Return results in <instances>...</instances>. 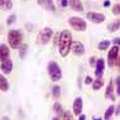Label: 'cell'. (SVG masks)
I'll return each mask as SVG.
<instances>
[{
    "instance_id": "18",
    "label": "cell",
    "mask_w": 120,
    "mask_h": 120,
    "mask_svg": "<svg viewBox=\"0 0 120 120\" xmlns=\"http://www.w3.org/2000/svg\"><path fill=\"white\" fill-rule=\"evenodd\" d=\"M108 29H109V32H115L118 29H120V19H116V20L111 22L108 25Z\"/></svg>"
},
{
    "instance_id": "7",
    "label": "cell",
    "mask_w": 120,
    "mask_h": 120,
    "mask_svg": "<svg viewBox=\"0 0 120 120\" xmlns=\"http://www.w3.org/2000/svg\"><path fill=\"white\" fill-rule=\"evenodd\" d=\"M86 18L89 19L90 22L95 23V24H100V23H102V22L105 20V15L101 14V13H95V11L87 13V14H86Z\"/></svg>"
},
{
    "instance_id": "13",
    "label": "cell",
    "mask_w": 120,
    "mask_h": 120,
    "mask_svg": "<svg viewBox=\"0 0 120 120\" xmlns=\"http://www.w3.org/2000/svg\"><path fill=\"white\" fill-rule=\"evenodd\" d=\"M13 71V62L11 60H6L1 62V72L4 75H9Z\"/></svg>"
},
{
    "instance_id": "28",
    "label": "cell",
    "mask_w": 120,
    "mask_h": 120,
    "mask_svg": "<svg viewBox=\"0 0 120 120\" xmlns=\"http://www.w3.org/2000/svg\"><path fill=\"white\" fill-rule=\"evenodd\" d=\"M63 120H73L72 115H71V112L64 111V114H63Z\"/></svg>"
},
{
    "instance_id": "21",
    "label": "cell",
    "mask_w": 120,
    "mask_h": 120,
    "mask_svg": "<svg viewBox=\"0 0 120 120\" xmlns=\"http://www.w3.org/2000/svg\"><path fill=\"white\" fill-rule=\"evenodd\" d=\"M53 110H54V112H56L58 116H61V115L63 116V114H64V112H63V108H62V105H61L60 102L54 104V105H53Z\"/></svg>"
},
{
    "instance_id": "16",
    "label": "cell",
    "mask_w": 120,
    "mask_h": 120,
    "mask_svg": "<svg viewBox=\"0 0 120 120\" xmlns=\"http://www.w3.org/2000/svg\"><path fill=\"white\" fill-rule=\"evenodd\" d=\"M0 90H1V91H4V92H6L9 90V82H8V80H6L5 76H3L1 73H0Z\"/></svg>"
},
{
    "instance_id": "12",
    "label": "cell",
    "mask_w": 120,
    "mask_h": 120,
    "mask_svg": "<svg viewBox=\"0 0 120 120\" xmlns=\"http://www.w3.org/2000/svg\"><path fill=\"white\" fill-rule=\"evenodd\" d=\"M9 54H10L9 47L6 44H0V62L9 60Z\"/></svg>"
},
{
    "instance_id": "34",
    "label": "cell",
    "mask_w": 120,
    "mask_h": 120,
    "mask_svg": "<svg viewBox=\"0 0 120 120\" xmlns=\"http://www.w3.org/2000/svg\"><path fill=\"white\" fill-rule=\"evenodd\" d=\"M79 120H86V115H85V114H81V115L79 116Z\"/></svg>"
},
{
    "instance_id": "23",
    "label": "cell",
    "mask_w": 120,
    "mask_h": 120,
    "mask_svg": "<svg viewBox=\"0 0 120 120\" xmlns=\"http://www.w3.org/2000/svg\"><path fill=\"white\" fill-rule=\"evenodd\" d=\"M110 46V41H101L99 43V49L100 51H105V49H108Z\"/></svg>"
},
{
    "instance_id": "1",
    "label": "cell",
    "mask_w": 120,
    "mask_h": 120,
    "mask_svg": "<svg viewBox=\"0 0 120 120\" xmlns=\"http://www.w3.org/2000/svg\"><path fill=\"white\" fill-rule=\"evenodd\" d=\"M72 44V34L70 30H62L58 35V52L62 57H67L71 51Z\"/></svg>"
},
{
    "instance_id": "20",
    "label": "cell",
    "mask_w": 120,
    "mask_h": 120,
    "mask_svg": "<svg viewBox=\"0 0 120 120\" xmlns=\"http://www.w3.org/2000/svg\"><path fill=\"white\" fill-rule=\"evenodd\" d=\"M102 85H104V80L101 77V79H97L92 82V89L95 90V91H97V90H100L102 87Z\"/></svg>"
},
{
    "instance_id": "5",
    "label": "cell",
    "mask_w": 120,
    "mask_h": 120,
    "mask_svg": "<svg viewBox=\"0 0 120 120\" xmlns=\"http://www.w3.org/2000/svg\"><path fill=\"white\" fill-rule=\"evenodd\" d=\"M52 35H53V30L51 28H44L38 33L37 35V43L38 44H46L51 41Z\"/></svg>"
},
{
    "instance_id": "37",
    "label": "cell",
    "mask_w": 120,
    "mask_h": 120,
    "mask_svg": "<svg viewBox=\"0 0 120 120\" xmlns=\"http://www.w3.org/2000/svg\"><path fill=\"white\" fill-rule=\"evenodd\" d=\"M94 120H101V118H97V116H94Z\"/></svg>"
},
{
    "instance_id": "32",
    "label": "cell",
    "mask_w": 120,
    "mask_h": 120,
    "mask_svg": "<svg viewBox=\"0 0 120 120\" xmlns=\"http://www.w3.org/2000/svg\"><path fill=\"white\" fill-rule=\"evenodd\" d=\"M114 43H115V46H120V38H115L114 39Z\"/></svg>"
},
{
    "instance_id": "4",
    "label": "cell",
    "mask_w": 120,
    "mask_h": 120,
    "mask_svg": "<svg viewBox=\"0 0 120 120\" xmlns=\"http://www.w3.org/2000/svg\"><path fill=\"white\" fill-rule=\"evenodd\" d=\"M68 24L71 25V28H73L75 30H79V32H83L87 28L86 22L79 17H71L68 19Z\"/></svg>"
},
{
    "instance_id": "26",
    "label": "cell",
    "mask_w": 120,
    "mask_h": 120,
    "mask_svg": "<svg viewBox=\"0 0 120 120\" xmlns=\"http://www.w3.org/2000/svg\"><path fill=\"white\" fill-rule=\"evenodd\" d=\"M112 13H114L115 15H120V3L112 6Z\"/></svg>"
},
{
    "instance_id": "17",
    "label": "cell",
    "mask_w": 120,
    "mask_h": 120,
    "mask_svg": "<svg viewBox=\"0 0 120 120\" xmlns=\"http://www.w3.org/2000/svg\"><path fill=\"white\" fill-rule=\"evenodd\" d=\"M13 8L11 0H0V9L3 10H10Z\"/></svg>"
},
{
    "instance_id": "14",
    "label": "cell",
    "mask_w": 120,
    "mask_h": 120,
    "mask_svg": "<svg viewBox=\"0 0 120 120\" xmlns=\"http://www.w3.org/2000/svg\"><path fill=\"white\" fill-rule=\"evenodd\" d=\"M68 5L75 11H82L83 10V5L80 0H68Z\"/></svg>"
},
{
    "instance_id": "38",
    "label": "cell",
    "mask_w": 120,
    "mask_h": 120,
    "mask_svg": "<svg viewBox=\"0 0 120 120\" xmlns=\"http://www.w3.org/2000/svg\"><path fill=\"white\" fill-rule=\"evenodd\" d=\"M1 120H10V119H9V118H8V116H4V118H3Z\"/></svg>"
},
{
    "instance_id": "29",
    "label": "cell",
    "mask_w": 120,
    "mask_h": 120,
    "mask_svg": "<svg viewBox=\"0 0 120 120\" xmlns=\"http://www.w3.org/2000/svg\"><path fill=\"white\" fill-rule=\"evenodd\" d=\"M58 4L62 6V8H66L68 5V0H58Z\"/></svg>"
},
{
    "instance_id": "19",
    "label": "cell",
    "mask_w": 120,
    "mask_h": 120,
    "mask_svg": "<svg viewBox=\"0 0 120 120\" xmlns=\"http://www.w3.org/2000/svg\"><path fill=\"white\" fill-rule=\"evenodd\" d=\"M115 114V106L114 105H110L108 110L105 111V115H104V118H105V120H109L110 118H111V115Z\"/></svg>"
},
{
    "instance_id": "10",
    "label": "cell",
    "mask_w": 120,
    "mask_h": 120,
    "mask_svg": "<svg viewBox=\"0 0 120 120\" xmlns=\"http://www.w3.org/2000/svg\"><path fill=\"white\" fill-rule=\"evenodd\" d=\"M82 108H83V101L81 97H76L73 101V114L75 115H81V111H82Z\"/></svg>"
},
{
    "instance_id": "6",
    "label": "cell",
    "mask_w": 120,
    "mask_h": 120,
    "mask_svg": "<svg viewBox=\"0 0 120 120\" xmlns=\"http://www.w3.org/2000/svg\"><path fill=\"white\" fill-rule=\"evenodd\" d=\"M118 57H119V47L118 46H112L111 49H110L109 53H108V64L110 67H114L116 64Z\"/></svg>"
},
{
    "instance_id": "24",
    "label": "cell",
    "mask_w": 120,
    "mask_h": 120,
    "mask_svg": "<svg viewBox=\"0 0 120 120\" xmlns=\"http://www.w3.org/2000/svg\"><path fill=\"white\" fill-rule=\"evenodd\" d=\"M27 49H28V46H27V44H22V46H20V58H24V57H25Z\"/></svg>"
},
{
    "instance_id": "40",
    "label": "cell",
    "mask_w": 120,
    "mask_h": 120,
    "mask_svg": "<svg viewBox=\"0 0 120 120\" xmlns=\"http://www.w3.org/2000/svg\"><path fill=\"white\" fill-rule=\"evenodd\" d=\"M1 29H3V28H1V25H0V33H1Z\"/></svg>"
},
{
    "instance_id": "8",
    "label": "cell",
    "mask_w": 120,
    "mask_h": 120,
    "mask_svg": "<svg viewBox=\"0 0 120 120\" xmlns=\"http://www.w3.org/2000/svg\"><path fill=\"white\" fill-rule=\"evenodd\" d=\"M104 70H105V61L102 58H100V60L96 61V64H95V75L97 79H101L102 77Z\"/></svg>"
},
{
    "instance_id": "25",
    "label": "cell",
    "mask_w": 120,
    "mask_h": 120,
    "mask_svg": "<svg viewBox=\"0 0 120 120\" xmlns=\"http://www.w3.org/2000/svg\"><path fill=\"white\" fill-rule=\"evenodd\" d=\"M15 19H17V15H15V14H11L10 17L8 18V20H6V24H8V25L14 24V23H15Z\"/></svg>"
},
{
    "instance_id": "31",
    "label": "cell",
    "mask_w": 120,
    "mask_h": 120,
    "mask_svg": "<svg viewBox=\"0 0 120 120\" xmlns=\"http://www.w3.org/2000/svg\"><path fill=\"white\" fill-rule=\"evenodd\" d=\"M96 61H97V58H96V57H91V58H90V64H91V66L96 64Z\"/></svg>"
},
{
    "instance_id": "3",
    "label": "cell",
    "mask_w": 120,
    "mask_h": 120,
    "mask_svg": "<svg viewBox=\"0 0 120 120\" xmlns=\"http://www.w3.org/2000/svg\"><path fill=\"white\" fill-rule=\"evenodd\" d=\"M22 38H23V35H22V33L19 30H15V29L9 30V33H8V42H9V44H10L11 48H18L19 46H20Z\"/></svg>"
},
{
    "instance_id": "27",
    "label": "cell",
    "mask_w": 120,
    "mask_h": 120,
    "mask_svg": "<svg viewBox=\"0 0 120 120\" xmlns=\"http://www.w3.org/2000/svg\"><path fill=\"white\" fill-rule=\"evenodd\" d=\"M115 83H116V94H118V96H120V76L116 77Z\"/></svg>"
},
{
    "instance_id": "36",
    "label": "cell",
    "mask_w": 120,
    "mask_h": 120,
    "mask_svg": "<svg viewBox=\"0 0 120 120\" xmlns=\"http://www.w3.org/2000/svg\"><path fill=\"white\" fill-rule=\"evenodd\" d=\"M104 5H105V6H109V5H110V1H109V0H106V1L104 3Z\"/></svg>"
},
{
    "instance_id": "9",
    "label": "cell",
    "mask_w": 120,
    "mask_h": 120,
    "mask_svg": "<svg viewBox=\"0 0 120 120\" xmlns=\"http://www.w3.org/2000/svg\"><path fill=\"white\" fill-rule=\"evenodd\" d=\"M37 4L41 5L43 9H46L48 11H54L56 10V6H54V3L52 0H37Z\"/></svg>"
},
{
    "instance_id": "2",
    "label": "cell",
    "mask_w": 120,
    "mask_h": 120,
    "mask_svg": "<svg viewBox=\"0 0 120 120\" xmlns=\"http://www.w3.org/2000/svg\"><path fill=\"white\" fill-rule=\"evenodd\" d=\"M47 68H48V75H49L52 81H60L62 79V71L56 62H53V61L48 62Z\"/></svg>"
},
{
    "instance_id": "30",
    "label": "cell",
    "mask_w": 120,
    "mask_h": 120,
    "mask_svg": "<svg viewBox=\"0 0 120 120\" xmlns=\"http://www.w3.org/2000/svg\"><path fill=\"white\" fill-rule=\"evenodd\" d=\"M92 82H94V80L90 76H87L86 79H85V83H87V85H90V83H92Z\"/></svg>"
},
{
    "instance_id": "35",
    "label": "cell",
    "mask_w": 120,
    "mask_h": 120,
    "mask_svg": "<svg viewBox=\"0 0 120 120\" xmlns=\"http://www.w3.org/2000/svg\"><path fill=\"white\" fill-rule=\"evenodd\" d=\"M116 64H118L119 70H120V53H119V57H118V61H116Z\"/></svg>"
},
{
    "instance_id": "33",
    "label": "cell",
    "mask_w": 120,
    "mask_h": 120,
    "mask_svg": "<svg viewBox=\"0 0 120 120\" xmlns=\"http://www.w3.org/2000/svg\"><path fill=\"white\" fill-rule=\"evenodd\" d=\"M115 114H116V115H120V104L118 105V108L115 109Z\"/></svg>"
},
{
    "instance_id": "15",
    "label": "cell",
    "mask_w": 120,
    "mask_h": 120,
    "mask_svg": "<svg viewBox=\"0 0 120 120\" xmlns=\"http://www.w3.org/2000/svg\"><path fill=\"white\" fill-rule=\"evenodd\" d=\"M112 91H114V83H112V81H110L108 83V87H106V92H105V97L106 99H111V101H114L115 97L112 95Z\"/></svg>"
},
{
    "instance_id": "22",
    "label": "cell",
    "mask_w": 120,
    "mask_h": 120,
    "mask_svg": "<svg viewBox=\"0 0 120 120\" xmlns=\"http://www.w3.org/2000/svg\"><path fill=\"white\" fill-rule=\"evenodd\" d=\"M52 95H53V97L56 100L60 99V96H61V87L60 86H53V89H52Z\"/></svg>"
},
{
    "instance_id": "39",
    "label": "cell",
    "mask_w": 120,
    "mask_h": 120,
    "mask_svg": "<svg viewBox=\"0 0 120 120\" xmlns=\"http://www.w3.org/2000/svg\"><path fill=\"white\" fill-rule=\"evenodd\" d=\"M52 120H61V119L58 118V116H56V118H53V119H52Z\"/></svg>"
},
{
    "instance_id": "11",
    "label": "cell",
    "mask_w": 120,
    "mask_h": 120,
    "mask_svg": "<svg viewBox=\"0 0 120 120\" xmlns=\"http://www.w3.org/2000/svg\"><path fill=\"white\" fill-rule=\"evenodd\" d=\"M72 52L76 56H82L85 53V46L81 42H75L72 43Z\"/></svg>"
}]
</instances>
